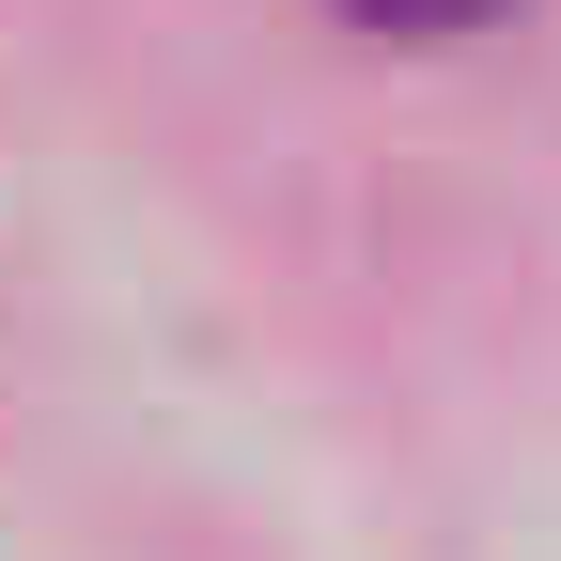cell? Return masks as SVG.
<instances>
[{
  "label": "cell",
  "instance_id": "6da1fadb",
  "mask_svg": "<svg viewBox=\"0 0 561 561\" xmlns=\"http://www.w3.org/2000/svg\"><path fill=\"white\" fill-rule=\"evenodd\" d=\"M359 32H468V16H500V0H343Z\"/></svg>",
  "mask_w": 561,
  "mask_h": 561
}]
</instances>
